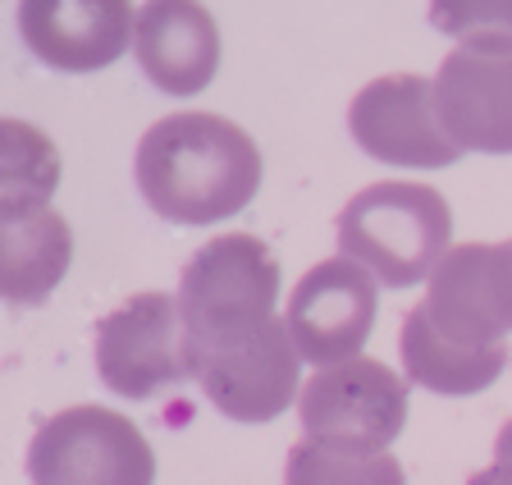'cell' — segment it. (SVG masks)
<instances>
[{
	"instance_id": "obj_1",
	"label": "cell",
	"mask_w": 512,
	"mask_h": 485,
	"mask_svg": "<svg viewBox=\"0 0 512 485\" xmlns=\"http://www.w3.org/2000/svg\"><path fill=\"white\" fill-rule=\"evenodd\" d=\"M512 330V238L462 243L430 275L398 335L407 380L430 394H480L508 367Z\"/></svg>"
},
{
	"instance_id": "obj_2",
	"label": "cell",
	"mask_w": 512,
	"mask_h": 485,
	"mask_svg": "<svg viewBox=\"0 0 512 485\" xmlns=\"http://www.w3.org/2000/svg\"><path fill=\"white\" fill-rule=\"evenodd\" d=\"M138 188L170 225H215L238 216L261 188V147L234 119L179 110L138 142Z\"/></svg>"
},
{
	"instance_id": "obj_3",
	"label": "cell",
	"mask_w": 512,
	"mask_h": 485,
	"mask_svg": "<svg viewBox=\"0 0 512 485\" xmlns=\"http://www.w3.org/2000/svg\"><path fill=\"white\" fill-rule=\"evenodd\" d=\"M448 234L453 211L444 193L407 179H380L339 211V252L389 289L435 275V266L453 252Z\"/></svg>"
},
{
	"instance_id": "obj_4",
	"label": "cell",
	"mask_w": 512,
	"mask_h": 485,
	"mask_svg": "<svg viewBox=\"0 0 512 485\" xmlns=\"http://www.w3.org/2000/svg\"><path fill=\"white\" fill-rule=\"evenodd\" d=\"M279 261L256 234H220L192 252L179 280L183 353L238 344L275 321Z\"/></svg>"
},
{
	"instance_id": "obj_5",
	"label": "cell",
	"mask_w": 512,
	"mask_h": 485,
	"mask_svg": "<svg viewBox=\"0 0 512 485\" xmlns=\"http://www.w3.org/2000/svg\"><path fill=\"white\" fill-rule=\"evenodd\" d=\"M32 485H151V440L115 408L78 403L42 421L28 444Z\"/></svg>"
},
{
	"instance_id": "obj_6",
	"label": "cell",
	"mask_w": 512,
	"mask_h": 485,
	"mask_svg": "<svg viewBox=\"0 0 512 485\" xmlns=\"http://www.w3.org/2000/svg\"><path fill=\"white\" fill-rule=\"evenodd\" d=\"M302 435L339 453H389L407 426V380L375 357L325 367L298 394Z\"/></svg>"
},
{
	"instance_id": "obj_7",
	"label": "cell",
	"mask_w": 512,
	"mask_h": 485,
	"mask_svg": "<svg viewBox=\"0 0 512 485\" xmlns=\"http://www.w3.org/2000/svg\"><path fill=\"white\" fill-rule=\"evenodd\" d=\"M96 376L119 399H151L188 380L183 316L170 293H133L96 321Z\"/></svg>"
},
{
	"instance_id": "obj_8",
	"label": "cell",
	"mask_w": 512,
	"mask_h": 485,
	"mask_svg": "<svg viewBox=\"0 0 512 485\" xmlns=\"http://www.w3.org/2000/svg\"><path fill=\"white\" fill-rule=\"evenodd\" d=\"M348 129L366 156L389 165L439 170L462 156L439 119L435 78L421 74H384L366 83L348 106Z\"/></svg>"
},
{
	"instance_id": "obj_9",
	"label": "cell",
	"mask_w": 512,
	"mask_h": 485,
	"mask_svg": "<svg viewBox=\"0 0 512 485\" xmlns=\"http://www.w3.org/2000/svg\"><path fill=\"white\" fill-rule=\"evenodd\" d=\"M284 325L302 362L343 367L362 353L375 325V275L348 257H330L311 266L288 293Z\"/></svg>"
},
{
	"instance_id": "obj_10",
	"label": "cell",
	"mask_w": 512,
	"mask_h": 485,
	"mask_svg": "<svg viewBox=\"0 0 512 485\" xmlns=\"http://www.w3.org/2000/svg\"><path fill=\"white\" fill-rule=\"evenodd\" d=\"M188 376L202 394L234 421H275L298 399V348L288 325L270 321L266 330L238 339V344L188 353Z\"/></svg>"
},
{
	"instance_id": "obj_11",
	"label": "cell",
	"mask_w": 512,
	"mask_h": 485,
	"mask_svg": "<svg viewBox=\"0 0 512 485\" xmlns=\"http://www.w3.org/2000/svg\"><path fill=\"white\" fill-rule=\"evenodd\" d=\"M133 19L124 0H23L19 33L37 60L64 74H92L119 60L133 42Z\"/></svg>"
},
{
	"instance_id": "obj_12",
	"label": "cell",
	"mask_w": 512,
	"mask_h": 485,
	"mask_svg": "<svg viewBox=\"0 0 512 485\" xmlns=\"http://www.w3.org/2000/svg\"><path fill=\"white\" fill-rule=\"evenodd\" d=\"M435 106L448 138L462 151H512V55L458 51L444 55L435 74Z\"/></svg>"
},
{
	"instance_id": "obj_13",
	"label": "cell",
	"mask_w": 512,
	"mask_h": 485,
	"mask_svg": "<svg viewBox=\"0 0 512 485\" xmlns=\"http://www.w3.org/2000/svg\"><path fill=\"white\" fill-rule=\"evenodd\" d=\"M133 51L160 92L197 97L220 69V28L197 0H147L133 19Z\"/></svg>"
},
{
	"instance_id": "obj_14",
	"label": "cell",
	"mask_w": 512,
	"mask_h": 485,
	"mask_svg": "<svg viewBox=\"0 0 512 485\" xmlns=\"http://www.w3.org/2000/svg\"><path fill=\"white\" fill-rule=\"evenodd\" d=\"M74 234L69 220L51 206H28V211H5L0 220V275H5V298L32 307L42 302L69 270Z\"/></svg>"
},
{
	"instance_id": "obj_15",
	"label": "cell",
	"mask_w": 512,
	"mask_h": 485,
	"mask_svg": "<svg viewBox=\"0 0 512 485\" xmlns=\"http://www.w3.org/2000/svg\"><path fill=\"white\" fill-rule=\"evenodd\" d=\"M284 485H407L394 453H339L316 440L288 449Z\"/></svg>"
},
{
	"instance_id": "obj_16",
	"label": "cell",
	"mask_w": 512,
	"mask_h": 485,
	"mask_svg": "<svg viewBox=\"0 0 512 485\" xmlns=\"http://www.w3.org/2000/svg\"><path fill=\"white\" fill-rule=\"evenodd\" d=\"M55 179H60V156L51 138L23 119H5V211L51 206Z\"/></svg>"
},
{
	"instance_id": "obj_17",
	"label": "cell",
	"mask_w": 512,
	"mask_h": 485,
	"mask_svg": "<svg viewBox=\"0 0 512 485\" xmlns=\"http://www.w3.org/2000/svg\"><path fill=\"white\" fill-rule=\"evenodd\" d=\"M430 23L444 28L448 37H458L467 51L512 55V5L508 0H490V5H458V10L435 5V10H430Z\"/></svg>"
},
{
	"instance_id": "obj_18",
	"label": "cell",
	"mask_w": 512,
	"mask_h": 485,
	"mask_svg": "<svg viewBox=\"0 0 512 485\" xmlns=\"http://www.w3.org/2000/svg\"><path fill=\"white\" fill-rule=\"evenodd\" d=\"M494 467H499V472L512 481V421H503L499 440H494Z\"/></svg>"
},
{
	"instance_id": "obj_19",
	"label": "cell",
	"mask_w": 512,
	"mask_h": 485,
	"mask_svg": "<svg viewBox=\"0 0 512 485\" xmlns=\"http://www.w3.org/2000/svg\"><path fill=\"white\" fill-rule=\"evenodd\" d=\"M467 485H512V481H508V476L499 472V467H485V472H476V476H471Z\"/></svg>"
}]
</instances>
